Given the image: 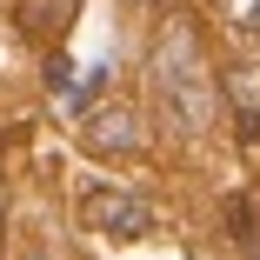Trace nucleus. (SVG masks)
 <instances>
[{
  "label": "nucleus",
  "instance_id": "nucleus-2",
  "mask_svg": "<svg viewBox=\"0 0 260 260\" xmlns=\"http://www.w3.org/2000/svg\"><path fill=\"white\" fill-rule=\"evenodd\" d=\"M80 214L107 234V240H140V234H153V207H147L140 193H120V187H87Z\"/></svg>",
  "mask_w": 260,
  "mask_h": 260
},
{
  "label": "nucleus",
  "instance_id": "nucleus-3",
  "mask_svg": "<svg viewBox=\"0 0 260 260\" xmlns=\"http://www.w3.org/2000/svg\"><path fill=\"white\" fill-rule=\"evenodd\" d=\"M80 140L93 147V153H107V160H114V153H140V114L134 107H100V114H87V127H80Z\"/></svg>",
  "mask_w": 260,
  "mask_h": 260
},
{
  "label": "nucleus",
  "instance_id": "nucleus-4",
  "mask_svg": "<svg viewBox=\"0 0 260 260\" xmlns=\"http://www.w3.org/2000/svg\"><path fill=\"white\" fill-rule=\"evenodd\" d=\"M47 87L67 93V87H74V67H67V60H47Z\"/></svg>",
  "mask_w": 260,
  "mask_h": 260
},
{
  "label": "nucleus",
  "instance_id": "nucleus-1",
  "mask_svg": "<svg viewBox=\"0 0 260 260\" xmlns=\"http://www.w3.org/2000/svg\"><path fill=\"white\" fill-rule=\"evenodd\" d=\"M153 87H160L167 114L180 134H207L220 114V93H214V74L200 60V40L187 20H167L160 27V47H153Z\"/></svg>",
  "mask_w": 260,
  "mask_h": 260
}]
</instances>
